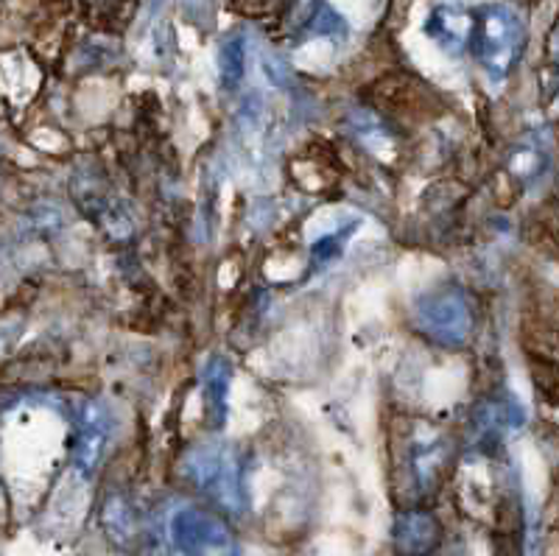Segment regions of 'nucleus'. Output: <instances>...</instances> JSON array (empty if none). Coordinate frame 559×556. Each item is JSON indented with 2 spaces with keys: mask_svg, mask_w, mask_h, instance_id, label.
I'll return each mask as SVG.
<instances>
[{
  "mask_svg": "<svg viewBox=\"0 0 559 556\" xmlns=\"http://www.w3.org/2000/svg\"><path fill=\"white\" fill-rule=\"evenodd\" d=\"M392 545L397 556H433L442 545V525L426 509H408L394 518Z\"/></svg>",
  "mask_w": 559,
  "mask_h": 556,
  "instance_id": "6",
  "label": "nucleus"
},
{
  "mask_svg": "<svg viewBox=\"0 0 559 556\" xmlns=\"http://www.w3.org/2000/svg\"><path fill=\"white\" fill-rule=\"evenodd\" d=\"M473 32H476V14L459 3H439L426 20L428 37L451 57H459L467 45H473Z\"/></svg>",
  "mask_w": 559,
  "mask_h": 556,
  "instance_id": "7",
  "label": "nucleus"
},
{
  "mask_svg": "<svg viewBox=\"0 0 559 556\" xmlns=\"http://www.w3.org/2000/svg\"><path fill=\"white\" fill-rule=\"evenodd\" d=\"M104 523H107V531L112 534L115 543H129L138 534V523H134L132 506L123 498L107 500V509H104Z\"/></svg>",
  "mask_w": 559,
  "mask_h": 556,
  "instance_id": "10",
  "label": "nucleus"
},
{
  "mask_svg": "<svg viewBox=\"0 0 559 556\" xmlns=\"http://www.w3.org/2000/svg\"><path fill=\"white\" fill-rule=\"evenodd\" d=\"M526 45V26L515 9L503 3H489L476 12V32H473V51L478 64L492 82L503 79L521 62Z\"/></svg>",
  "mask_w": 559,
  "mask_h": 556,
  "instance_id": "1",
  "label": "nucleus"
},
{
  "mask_svg": "<svg viewBox=\"0 0 559 556\" xmlns=\"http://www.w3.org/2000/svg\"><path fill=\"white\" fill-rule=\"evenodd\" d=\"M358 229V222H349L344 224L342 229H336V233H328L322 240H317L311 247V260L317 269H324V265H331L333 260H338V255L344 252V247H347L349 235L356 233Z\"/></svg>",
  "mask_w": 559,
  "mask_h": 556,
  "instance_id": "13",
  "label": "nucleus"
},
{
  "mask_svg": "<svg viewBox=\"0 0 559 556\" xmlns=\"http://www.w3.org/2000/svg\"><path fill=\"white\" fill-rule=\"evenodd\" d=\"M412 317L419 333H426L431 342L445 344V347H462L473 333L471 299L453 285L419 294L414 299Z\"/></svg>",
  "mask_w": 559,
  "mask_h": 556,
  "instance_id": "3",
  "label": "nucleus"
},
{
  "mask_svg": "<svg viewBox=\"0 0 559 556\" xmlns=\"http://www.w3.org/2000/svg\"><path fill=\"white\" fill-rule=\"evenodd\" d=\"M168 537L182 556H241V543L218 514L199 506H179L168 520Z\"/></svg>",
  "mask_w": 559,
  "mask_h": 556,
  "instance_id": "4",
  "label": "nucleus"
},
{
  "mask_svg": "<svg viewBox=\"0 0 559 556\" xmlns=\"http://www.w3.org/2000/svg\"><path fill=\"white\" fill-rule=\"evenodd\" d=\"M115 434L112 411L102 400H82L76 409V442H73V464L82 475H93L107 453Z\"/></svg>",
  "mask_w": 559,
  "mask_h": 556,
  "instance_id": "5",
  "label": "nucleus"
},
{
  "mask_svg": "<svg viewBox=\"0 0 559 556\" xmlns=\"http://www.w3.org/2000/svg\"><path fill=\"white\" fill-rule=\"evenodd\" d=\"M313 32L328 34V37H333V32H342V20H338V14L333 12L328 3H322V7H319L317 20H313Z\"/></svg>",
  "mask_w": 559,
  "mask_h": 556,
  "instance_id": "14",
  "label": "nucleus"
},
{
  "mask_svg": "<svg viewBox=\"0 0 559 556\" xmlns=\"http://www.w3.org/2000/svg\"><path fill=\"white\" fill-rule=\"evenodd\" d=\"M546 168V154L540 152L537 143H518L509 154V171L515 174L518 179H537Z\"/></svg>",
  "mask_w": 559,
  "mask_h": 556,
  "instance_id": "12",
  "label": "nucleus"
},
{
  "mask_svg": "<svg viewBox=\"0 0 559 556\" xmlns=\"http://www.w3.org/2000/svg\"><path fill=\"white\" fill-rule=\"evenodd\" d=\"M243 76H247V37L241 32H233L218 45V82L233 93L241 87Z\"/></svg>",
  "mask_w": 559,
  "mask_h": 556,
  "instance_id": "9",
  "label": "nucleus"
},
{
  "mask_svg": "<svg viewBox=\"0 0 559 556\" xmlns=\"http://www.w3.org/2000/svg\"><path fill=\"white\" fill-rule=\"evenodd\" d=\"M442 464H445L442 442L431 439V442L417 445V450H414V475H417L419 487H431V481L437 478Z\"/></svg>",
  "mask_w": 559,
  "mask_h": 556,
  "instance_id": "11",
  "label": "nucleus"
},
{
  "mask_svg": "<svg viewBox=\"0 0 559 556\" xmlns=\"http://www.w3.org/2000/svg\"><path fill=\"white\" fill-rule=\"evenodd\" d=\"M229 389H233V364L227 355H213L202 367V394L210 428L222 430L227 425Z\"/></svg>",
  "mask_w": 559,
  "mask_h": 556,
  "instance_id": "8",
  "label": "nucleus"
},
{
  "mask_svg": "<svg viewBox=\"0 0 559 556\" xmlns=\"http://www.w3.org/2000/svg\"><path fill=\"white\" fill-rule=\"evenodd\" d=\"M182 470L199 493L207 495L227 512H243V481L236 450L224 442L197 445L182 459Z\"/></svg>",
  "mask_w": 559,
  "mask_h": 556,
  "instance_id": "2",
  "label": "nucleus"
}]
</instances>
